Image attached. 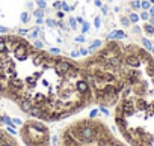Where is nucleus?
<instances>
[{
  "instance_id": "1",
  "label": "nucleus",
  "mask_w": 154,
  "mask_h": 146,
  "mask_svg": "<svg viewBox=\"0 0 154 146\" xmlns=\"http://www.w3.org/2000/svg\"><path fill=\"white\" fill-rule=\"evenodd\" d=\"M0 97L42 122L69 119L95 106L80 60L39 50L18 35L0 36Z\"/></svg>"
},
{
  "instance_id": "2",
  "label": "nucleus",
  "mask_w": 154,
  "mask_h": 146,
  "mask_svg": "<svg viewBox=\"0 0 154 146\" xmlns=\"http://www.w3.org/2000/svg\"><path fill=\"white\" fill-rule=\"evenodd\" d=\"M134 44L109 41L86 60L95 106L113 109V122L128 146H154V59Z\"/></svg>"
},
{
  "instance_id": "3",
  "label": "nucleus",
  "mask_w": 154,
  "mask_h": 146,
  "mask_svg": "<svg viewBox=\"0 0 154 146\" xmlns=\"http://www.w3.org/2000/svg\"><path fill=\"white\" fill-rule=\"evenodd\" d=\"M57 146H128L98 118H79L59 133Z\"/></svg>"
},
{
  "instance_id": "4",
  "label": "nucleus",
  "mask_w": 154,
  "mask_h": 146,
  "mask_svg": "<svg viewBox=\"0 0 154 146\" xmlns=\"http://www.w3.org/2000/svg\"><path fill=\"white\" fill-rule=\"evenodd\" d=\"M20 137L26 146H50V130L39 119H27L20 128Z\"/></svg>"
},
{
  "instance_id": "5",
  "label": "nucleus",
  "mask_w": 154,
  "mask_h": 146,
  "mask_svg": "<svg viewBox=\"0 0 154 146\" xmlns=\"http://www.w3.org/2000/svg\"><path fill=\"white\" fill-rule=\"evenodd\" d=\"M0 146H21V145L12 134H9L3 128H0Z\"/></svg>"
},
{
  "instance_id": "6",
  "label": "nucleus",
  "mask_w": 154,
  "mask_h": 146,
  "mask_svg": "<svg viewBox=\"0 0 154 146\" xmlns=\"http://www.w3.org/2000/svg\"><path fill=\"white\" fill-rule=\"evenodd\" d=\"M143 30L146 35H154V26L151 24H143Z\"/></svg>"
},
{
  "instance_id": "7",
  "label": "nucleus",
  "mask_w": 154,
  "mask_h": 146,
  "mask_svg": "<svg viewBox=\"0 0 154 146\" xmlns=\"http://www.w3.org/2000/svg\"><path fill=\"white\" fill-rule=\"evenodd\" d=\"M142 45H143V47H145L148 51H151V48H152V44H151V42H149L146 38H142Z\"/></svg>"
},
{
  "instance_id": "8",
  "label": "nucleus",
  "mask_w": 154,
  "mask_h": 146,
  "mask_svg": "<svg viewBox=\"0 0 154 146\" xmlns=\"http://www.w3.org/2000/svg\"><path fill=\"white\" fill-rule=\"evenodd\" d=\"M149 6H151V5H149V2H146V0L140 2V8H142L143 11H148V9H149Z\"/></svg>"
},
{
  "instance_id": "9",
  "label": "nucleus",
  "mask_w": 154,
  "mask_h": 146,
  "mask_svg": "<svg viewBox=\"0 0 154 146\" xmlns=\"http://www.w3.org/2000/svg\"><path fill=\"white\" fill-rule=\"evenodd\" d=\"M140 18H142L143 21H148V20H149V14H148V11H143V12L140 14Z\"/></svg>"
},
{
  "instance_id": "10",
  "label": "nucleus",
  "mask_w": 154,
  "mask_h": 146,
  "mask_svg": "<svg viewBox=\"0 0 154 146\" xmlns=\"http://www.w3.org/2000/svg\"><path fill=\"white\" fill-rule=\"evenodd\" d=\"M131 23H136V21H139V15L137 14H130V18H128Z\"/></svg>"
},
{
  "instance_id": "11",
  "label": "nucleus",
  "mask_w": 154,
  "mask_h": 146,
  "mask_svg": "<svg viewBox=\"0 0 154 146\" xmlns=\"http://www.w3.org/2000/svg\"><path fill=\"white\" fill-rule=\"evenodd\" d=\"M131 6H133V9H139V8H140V3H139V2H133Z\"/></svg>"
},
{
  "instance_id": "12",
  "label": "nucleus",
  "mask_w": 154,
  "mask_h": 146,
  "mask_svg": "<svg viewBox=\"0 0 154 146\" xmlns=\"http://www.w3.org/2000/svg\"><path fill=\"white\" fill-rule=\"evenodd\" d=\"M148 14H149V17H154V5H152V6H149V9H148Z\"/></svg>"
},
{
  "instance_id": "13",
  "label": "nucleus",
  "mask_w": 154,
  "mask_h": 146,
  "mask_svg": "<svg viewBox=\"0 0 154 146\" xmlns=\"http://www.w3.org/2000/svg\"><path fill=\"white\" fill-rule=\"evenodd\" d=\"M149 24L154 26V17H149Z\"/></svg>"
},
{
  "instance_id": "14",
  "label": "nucleus",
  "mask_w": 154,
  "mask_h": 146,
  "mask_svg": "<svg viewBox=\"0 0 154 146\" xmlns=\"http://www.w3.org/2000/svg\"><path fill=\"white\" fill-rule=\"evenodd\" d=\"M149 53H152V54H154V45H152V48H151V51H149Z\"/></svg>"
},
{
  "instance_id": "15",
  "label": "nucleus",
  "mask_w": 154,
  "mask_h": 146,
  "mask_svg": "<svg viewBox=\"0 0 154 146\" xmlns=\"http://www.w3.org/2000/svg\"><path fill=\"white\" fill-rule=\"evenodd\" d=\"M149 2H151V3H152V5H154V0H149Z\"/></svg>"
}]
</instances>
